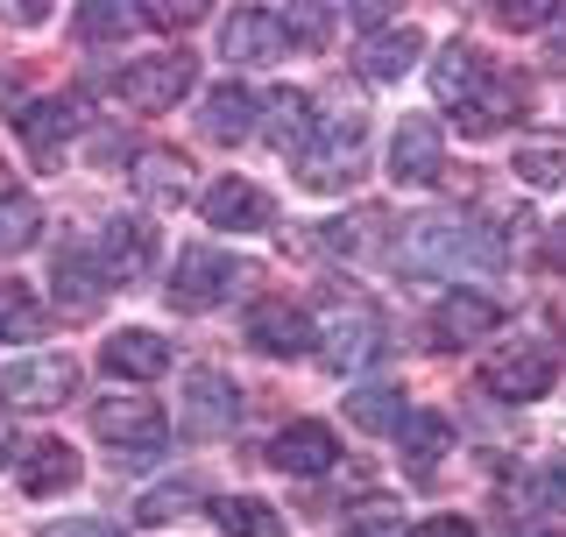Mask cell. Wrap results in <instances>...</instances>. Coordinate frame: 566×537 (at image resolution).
I'll return each instance as SVG.
<instances>
[{"label": "cell", "instance_id": "1", "mask_svg": "<svg viewBox=\"0 0 566 537\" xmlns=\"http://www.w3.org/2000/svg\"><path fill=\"white\" fill-rule=\"evenodd\" d=\"M389 262L424 283H468V276H495L510 262V241L503 227L474 220V212H418V220L397 227Z\"/></svg>", "mask_w": 566, "mask_h": 537}, {"label": "cell", "instance_id": "2", "mask_svg": "<svg viewBox=\"0 0 566 537\" xmlns=\"http://www.w3.org/2000/svg\"><path fill=\"white\" fill-rule=\"evenodd\" d=\"M361 170H368V114H361V106L318 114L305 156H297V177H305L312 191H347Z\"/></svg>", "mask_w": 566, "mask_h": 537}, {"label": "cell", "instance_id": "3", "mask_svg": "<svg viewBox=\"0 0 566 537\" xmlns=\"http://www.w3.org/2000/svg\"><path fill=\"white\" fill-rule=\"evenodd\" d=\"M199 85V57H185V50H156V57H135L120 64L114 78V99L135 106V114H170L177 99Z\"/></svg>", "mask_w": 566, "mask_h": 537}, {"label": "cell", "instance_id": "4", "mask_svg": "<svg viewBox=\"0 0 566 537\" xmlns=\"http://www.w3.org/2000/svg\"><path fill=\"white\" fill-rule=\"evenodd\" d=\"M255 276L248 262H234V255H220V248H185V255L170 262V304L177 312H212V304H227L241 291V283Z\"/></svg>", "mask_w": 566, "mask_h": 537}, {"label": "cell", "instance_id": "5", "mask_svg": "<svg viewBox=\"0 0 566 537\" xmlns=\"http://www.w3.org/2000/svg\"><path fill=\"white\" fill-rule=\"evenodd\" d=\"M553 382H559V354L545 339H510L482 368V389L503 403H538V397H553Z\"/></svg>", "mask_w": 566, "mask_h": 537}, {"label": "cell", "instance_id": "6", "mask_svg": "<svg viewBox=\"0 0 566 537\" xmlns=\"http://www.w3.org/2000/svg\"><path fill=\"white\" fill-rule=\"evenodd\" d=\"M78 397V361L71 354H22L0 368V403L8 410H57Z\"/></svg>", "mask_w": 566, "mask_h": 537}, {"label": "cell", "instance_id": "7", "mask_svg": "<svg viewBox=\"0 0 566 537\" xmlns=\"http://www.w3.org/2000/svg\"><path fill=\"white\" fill-rule=\"evenodd\" d=\"M177 424L191 439H227L241 424V382L220 368H191L185 375V403H177Z\"/></svg>", "mask_w": 566, "mask_h": 537}, {"label": "cell", "instance_id": "8", "mask_svg": "<svg viewBox=\"0 0 566 537\" xmlns=\"http://www.w3.org/2000/svg\"><path fill=\"white\" fill-rule=\"evenodd\" d=\"M318 339H326V361L340 368V375H361L389 347V339H382V312H376V304H361V297H340V304H333Z\"/></svg>", "mask_w": 566, "mask_h": 537}, {"label": "cell", "instance_id": "9", "mask_svg": "<svg viewBox=\"0 0 566 537\" xmlns=\"http://www.w3.org/2000/svg\"><path fill=\"white\" fill-rule=\"evenodd\" d=\"M93 432L114 445V453L142 460V453H156V445H164L170 418H164V403H156V397H106L93 410Z\"/></svg>", "mask_w": 566, "mask_h": 537}, {"label": "cell", "instance_id": "10", "mask_svg": "<svg viewBox=\"0 0 566 537\" xmlns=\"http://www.w3.org/2000/svg\"><path fill=\"white\" fill-rule=\"evenodd\" d=\"M50 283H57V312L64 318L99 312V297L114 291V283H106V268H99V255L85 241H57V255H50Z\"/></svg>", "mask_w": 566, "mask_h": 537}, {"label": "cell", "instance_id": "11", "mask_svg": "<svg viewBox=\"0 0 566 537\" xmlns=\"http://www.w3.org/2000/svg\"><path fill=\"white\" fill-rule=\"evenodd\" d=\"M270 467L297 474V481H318V474L340 467V439H333V424L297 418V424H283V432L270 439Z\"/></svg>", "mask_w": 566, "mask_h": 537}, {"label": "cell", "instance_id": "12", "mask_svg": "<svg viewBox=\"0 0 566 537\" xmlns=\"http://www.w3.org/2000/svg\"><path fill=\"white\" fill-rule=\"evenodd\" d=\"M447 170V135H439L432 114H411L397 120V141H389V177L397 185H439Z\"/></svg>", "mask_w": 566, "mask_h": 537}, {"label": "cell", "instance_id": "13", "mask_svg": "<svg viewBox=\"0 0 566 537\" xmlns=\"http://www.w3.org/2000/svg\"><path fill=\"white\" fill-rule=\"evenodd\" d=\"M206 227H220V234H262V227H276V206L262 185H248V177H220V185L199 199Z\"/></svg>", "mask_w": 566, "mask_h": 537}, {"label": "cell", "instance_id": "14", "mask_svg": "<svg viewBox=\"0 0 566 537\" xmlns=\"http://www.w3.org/2000/svg\"><path fill=\"white\" fill-rule=\"evenodd\" d=\"M283 50H291V35H283V14H270V8H234L220 22V57L227 64H276Z\"/></svg>", "mask_w": 566, "mask_h": 537}, {"label": "cell", "instance_id": "15", "mask_svg": "<svg viewBox=\"0 0 566 537\" xmlns=\"http://www.w3.org/2000/svg\"><path fill=\"white\" fill-rule=\"evenodd\" d=\"M93 255H99V268H106V283H135L142 268L156 262V227L149 220H135V212H120V220H106L99 227V241H93Z\"/></svg>", "mask_w": 566, "mask_h": 537}, {"label": "cell", "instance_id": "16", "mask_svg": "<svg viewBox=\"0 0 566 537\" xmlns=\"http://www.w3.org/2000/svg\"><path fill=\"white\" fill-rule=\"evenodd\" d=\"M248 347L270 354V361H305L318 347V326L305 312H291V304H255L248 312Z\"/></svg>", "mask_w": 566, "mask_h": 537}, {"label": "cell", "instance_id": "17", "mask_svg": "<svg viewBox=\"0 0 566 537\" xmlns=\"http://www.w3.org/2000/svg\"><path fill=\"white\" fill-rule=\"evenodd\" d=\"M503 326V304L482 297V291H447L432 304V339L439 347H468V339H489Z\"/></svg>", "mask_w": 566, "mask_h": 537}, {"label": "cell", "instance_id": "18", "mask_svg": "<svg viewBox=\"0 0 566 537\" xmlns=\"http://www.w3.org/2000/svg\"><path fill=\"white\" fill-rule=\"evenodd\" d=\"M128 177H135V199L149 206V212H177V206L191 199V164L177 149H142Z\"/></svg>", "mask_w": 566, "mask_h": 537}, {"label": "cell", "instance_id": "19", "mask_svg": "<svg viewBox=\"0 0 566 537\" xmlns=\"http://www.w3.org/2000/svg\"><path fill=\"white\" fill-rule=\"evenodd\" d=\"M14 135H22V149L35 164H57V149L78 135V106L71 99H29L22 114H14Z\"/></svg>", "mask_w": 566, "mask_h": 537}, {"label": "cell", "instance_id": "20", "mask_svg": "<svg viewBox=\"0 0 566 537\" xmlns=\"http://www.w3.org/2000/svg\"><path fill=\"white\" fill-rule=\"evenodd\" d=\"M99 361H106V375H120V382H156V375L170 368V339H156L149 326H120L99 347Z\"/></svg>", "mask_w": 566, "mask_h": 537}, {"label": "cell", "instance_id": "21", "mask_svg": "<svg viewBox=\"0 0 566 537\" xmlns=\"http://www.w3.org/2000/svg\"><path fill=\"white\" fill-rule=\"evenodd\" d=\"M199 128L212 135V141H227V149H234V141H248L262 128V99L248 93V85H212L206 93V114H199Z\"/></svg>", "mask_w": 566, "mask_h": 537}, {"label": "cell", "instance_id": "22", "mask_svg": "<svg viewBox=\"0 0 566 537\" xmlns=\"http://www.w3.org/2000/svg\"><path fill=\"white\" fill-rule=\"evenodd\" d=\"M312 128H318V114H312V93H297V85H276V93L262 99V135H270L276 149L305 156Z\"/></svg>", "mask_w": 566, "mask_h": 537}, {"label": "cell", "instance_id": "23", "mask_svg": "<svg viewBox=\"0 0 566 537\" xmlns=\"http://www.w3.org/2000/svg\"><path fill=\"white\" fill-rule=\"evenodd\" d=\"M482 85H489V64H482V50H474V43H447V50L432 57V93L447 99L453 114H460L474 93H482Z\"/></svg>", "mask_w": 566, "mask_h": 537}, {"label": "cell", "instance_id": "24", "mask_svg": "<svg viewBox=\"0 0 566 537\" xmlns=\"http://www.w3.org/2000/svg\"><path fill=\"white\" fill-rule=\"evenodd\" d=\"M78 453H71L64 439H35L29 453H22V488L29 495H64V488H78Z\"/></svg>", "mask_w": 566, "mask_h": 537}, {"label": "cell", "instance_id": "25", "mask_svg": "<svg viewBox=\"0 0 566 537\" xmlns=\"http://www.w3.org/2000/svg\"><path fill=\"white\" fill-rule=\"evenodd\" d=\"M347 418L361 424V432H376V439H397L403 424H411V403H403V389L368 382V389H354V397H347Z\"/></svg>", "mask_w": 566, "mask_h": 537}, {"label": "cell", "instance_id": "26", "mask_svg": "<svg viewBox=\"0 0 566 537\" xmlns=\"http://www.w3.org/2000/svg\"><path fill=\"white\" fill-rule=\"evenodd\" d=\"M418 50H424V35H418L411 22L376 29V35L361 43V71H368V78H403V71L418 64Z\"/></svg>", "mask_w": 566, "mask_h": 537}, {"label": "cell", "instance_id": "27", "mask_svg": "<svg viewBox=\"0 0 566 537\" xmlns=\"http://www.w3.org/2000/svg\"><path fill=\"white\" fill-rule=\"evenodd\" d=\"M517 99H524V85H517V78H489L482 93H474V99L453 114V120H460V135H495L503 120H517V114H510Z\"/></svg>", "mask_w": 566, "mask_h": 537}, {"label": "cell", "instance_id": "28", "mask_svg": "<svg viewBox=\"0 0 566 537\" xmlns=\"http://www.w3.org/2000/svg\"><path fill=\"white\" fill-rule=\"evenodd\" d=\"M212 524L227 537H283V516L262 503V495H220V503H212Z\"/></svg>", "mask_w": 566, "mask_h": 537}, {"label": "cell", "instance_id": "29", "mask_svg": "<svg viewBox=\"0 0 566 537\" xmlns=\"http://www.w3.org/2000/svg\"><path fill=\"white\" fill-rule=\"evenodd\" d=\"M43 333H50V312L35 304V291L0 276V339H43Z\"/></svg>", "mask_w": 566, "mask_h": 537}, {"label": "cell", "instance_id": "30", "mask_svg": "<svg viewBox=\"0 0 566 537\" xmlns=\"http://www.w3.org/2000/svg\"><path fill=\"white\" fill-rule=\"evenodd\" d=\"M510 170H517L531 191H553V185H566V141H553V135H531V141H517Z\"/></svg>", "mask_w": 566, "mask_h": 537}, {"label": "cell", "instance_id": "31", "mask_svg": "<svg viewBox=\"0 0 566 537\" xmlns=\"http://www.w3.org/2000/svg\"><path fill=\"white\" fill-rule=\"evenodd\" d=\"M397 439H403V453H411V467H418V474H432V467H439V453L453 445V424L439 418V410H411V424H403Z\"/></svg>", "mask_w": 566, "mask_h": 537}, {"label": "cell", "instance_id": "32", "mask_svg": "<svg viewBox=\"0 0 566 537\" xmlns=\"http://www.w3.org/2000/svg\"><path fill=\"white\" fill-rule=\"evenodd\" d=\"M43 241V206L35 199H0V255H22V248H35Z\"/></svg>", "mask_w": 566, "mask_h": 537}, {"label": "cell", "instance_id": "33", "mask_svg": "<svg viewBox=\"0 0 566 537\" xmlns=\"http://www.w3.org/2000/svg\"><path fill=\"white\" fill-rule=\"evenodd\" d=\"M135 22H142V14L120 8V0H85V8H78V35H85V43H120Z\"/></svg>", "mask_w": 566, "mask_h": 537}, {"label": "cell", "instance_id": "34", "mask_svg": "<svg viewBox=\"0 0 566 537\" xmlns=\"http://www.w3.org/2000/svg\"><path fill=\"white\" fill-rule=\"evenodd\" d=\"M191 503H199V481H164V488H149L142 495V524H170V516H185Z\"/></svg>", "mask_w": 566, "mask_h": 537}, {"label": "cell", "instance_id": "35", "mask_svg": "<svg viewBox=\"0 0 566 537\" xmlns=\"http://www.w3.org/2000/svg\"><path fill=\"white\" fill-rule=\"evenodd\" d=\"M333 22H340L333 8H283V35H291V43H326Z\"/></svg>", "mask_w": 566, "mask_h": 537}, {"label": "cell", "instance_id": "36", "mask_svg": "<svg viewBox=\"0 0 566 537\" xmlns=\"http://www.w3.org/2000/svg\"><path fill=\"white\" fill-rule=\"evenodd\" d=\"M35 537H128V530L114 516H57V524H43Z\"/></svg>", "mask_w": 566, "mask_h": 537}, {"label": "cell", "instance_id": "37", "mask_svg": "<svg viewBox=\"0 0 566 537\" xmlns=\"http://www.w3.org/2000/svg\"><path fill=\"white\" fill-rule=\"evenodd\" d=\"M347 537H411V530H403L397 509H354L347 516Z\"/></svg>", "mask_w": 566, "mask_h": 537}, {"label": "cell", "instance_id": "38", "mask_svg": "<svg viewBox=\"0 0 566 537\" xmlns=\"http://www.w3.org/2000/svg\"><path fill=\"white\" fill-rule=\"evenodd\" d=\"M495 22H503V29H545V22H553V0H517V8L503 0V8H495Z\"/></svg>", "mask_w": 566, "mask_h": 537}, {"label": "cell", "instance_id": "39", "mask_svg": "<svg viewBox=\"0 0 566 537\" xmlns=\"http://www.w3.org/2000/svg\"><path fill=\"white\" fill-rule=\"evenodd\" d=\"M199 0H185V8H142V22H156V29H191V22H199Z\"/></svg>", "mask_w": 566, "mask_h": 537}, {"label": "cell", "instance_id": "40", "mask_svg": "<svg viewBox=\"0 0 566 537\" xmlns=\"http://www.w3.org/2000/svg\"><path fill=\"white\" fill-rule=\"evenodd\" d=\"M411 537H474V524H468V516H424Z\"/></svg>", "mask_w": 566, "mask_h": 537}, {"label": "cell", "instance_id": "41", "mask_svg": "<svg viewBox=\"0 0 566 537\" xmlns=\"http://www.w3.org/2000/svg\"><path fill=\"white\" fill-rule=\"evenodd\" d=\"M545 509L566 516V460H553V474H545Z\"/></svg>", "mask_w": 566, "mask_h": 537}, {"label": "cell", "instance_id": "42", "mask_svg": "<svg viewBox=\"0 0 566 537\" xmlns=\"http://www.w3.org/2000/svg\"><path fill=\"white\" fill-rule=\"evenodd\" d=\"M545 255H553V262H559V268H566V220H559V227H553V241H545Z\"/></svg>", "mask_w": 566, "mask_h": 537}, {"label": "cell", "instance_id": "43", "mask_svg": "<svg viewBox=\"0 0 566 537\" xmlns=\"http://www.w3.org/2000/svg\"><path fill=\"white\" fill-rule=\"evenodd\" d=\"M553 64H559V71H566V22H559V29H553Z\"/></svg>", "mask_w": 566, "mask_h": 537}, {"label": "cell", "instance_id": "44", "mask_svg": "<svg viewBox=\"0 0 566 537\" xmlns=\"http://www.w3.org/2000/svg\"><path fill=\"white\" fill-rule=\"evenodd\" d=\"M0 199H14V177H8V164H0Z\"/></svg>", "mask_w": 566, "mask_h": 537}, {"label": "cell", "instance_id": "45", "mask_svg": "<svg viewBox=\"0 0 566 537\" xmlns=\"http://www.w3.org/2000/svg\"><path fill=\"white\" fill-rule=\"evenodd\" d=\"M0 460H14V439H8V424H0Z\"/></svg>", "mask_w": 566, "mask_h": 537}, {"label": "cell", "instance_id": "46", "mask_svg": "<svg viewBox=\"0 0 566 537\" xmlns=\"http://www.w3.org/2000/svg\"><path fill=\"white\" fill-rule=\"evenodd\" d=\"M14 99V78H8V71H0V106H8Z\"/></svg>", "mask_w": 566, "mask_h": 537}]
</instances>
